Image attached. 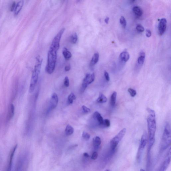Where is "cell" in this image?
<instances>
[{
  "label": "cell",
  "mask_w": 171,
  "mask_h": 171,
  "mask_svg": "<svg viewBox=\"0 0 171 171\" xmlns=\"http://www.w3.org/2000/svg\"><path fill=\"white\" fill-rule=\"evenodd\" d=\"M78 37L77 34L76 33L72 34L70 37V41L72 43L75 44L78 40Z\"/></svg>",
  "instance_id": "26"
},
{
  "label": "cell",
  "mask_w": 171,
  "mask_h": 171,
  "mask_svg": "<svg viewBox=\"0 0 171 171\" xmlns=\"http://www.w3.org/2000/svg\"><path fill=\"white\" fill-rule=\"evenodd\" d=\"M82 137L85 140H88L90 138V134L87 132H83L82 134Z\"/></svg>",
  "instance_id": "30"
},
{
  "label": "cell",
  "mask_w": 171,
  "mask_h": 171,
  "mask_svg": "<svg viewBox=\"0 0 171 171\" xmlns=\"http://www.w3.org/2000/svg\"><path fill=\"white\" fill-rule=\"evenodd\" d=\"M133 11L136 16H141L143 14V12L142 9L137 6H136L133 8Z\"/></svg>",
  "instance_id": "23"
},
{
  "label": "cell",
  "mask_w": 171,
  "mask_h": 171,
  "mask_svg": "<svg viewBox=\"0 0 171 171\" xmlns=\"http://www.w3.org/2000/svg\"><path fill=\"white\" fill-rule=\"evenodd\" d=\"M120 22L123 28H125L126 27L127 25V22L124 17H123V16H121V17L120 19Z\"/></svg>",
  "instance_id": "27"
},
{
  "label": "cell",
  "mask_w": 171,
  "mask_h": 171,
  "mask_svg": "<svg viewBox=\"0 0 171 171\" xmlns=\"http://www.w3.org/2000/svg\"><path fill=\"white\" fill-rule=\"evenodd\" d=\"M99 58V55L98 53H96L94 54L91 61L90 66L93 67L98 62Z\"/></svg>",
  "instance_id": "14"
},
{
  "label": "cell",
  "mask_w": 171,
  "mask_h": 171,
  "mask_svg": "<svg viewBox=\"0 0 171 171\" xmlns=\"http://www.w3.org/2000/svg\"><path fill=\"white\" fill-rule=\"evenodd\" d=\"M82 109L84 112L89 113L91 111V110L87 107L83 105L82 107Z\"/></svg>",
  "instance_id": "34"
},
{
  "label": "cell",
  "mask_w": 171,
  "mask_h": 171,
  "mask_svg": "<svg viewBox=\"0 0 171 171\" xmlns=\"http://www.w3.org/2000/svg\"><path fill=\"white\" fill-rule=\"evenodd\" d=\"M98 157V154L97 152H95L92 156V159L94 160H95Z\"/></svg>",
  "instance_id": "33"
},
{
  "label": "cell",
  "mask_w": 171,
  "mask_h": 171,
  "mask_svg": "<svg viewBox=\"0 0 171 171\" xmlns=\"http://www.w3.org/2000/svg\"><path fill=\"white\" fill-rule=\"evenodd\" d=\"M140 171H145L144 169H141L140 170Z\"/></svg>",
  "instance_id": "41"
},
{
  "label": "cell",
  "mask_w": 171,
  "mask_h": 171,
  "mask_svg": "<svg viewBox=\"0 0 171 171\" xmlns=\"http://www.w3.org/2000/svg\"><path fill=\"white\" fill-rule=\"evenodd\" d=\"M167 20L162 18L160 21L158 26V33L159 35H162L165 32L166 28Z\"/></svg>",
  "instance_id": "8"
},
{
  "label": "cell",
  "mask_w": 171,
  "mask_h": 171,
  "mask_svg": "<svg viewBox=\"0 0 171 171\" xmlns=\"http://www.w3.org/2000/svg\"><path fill=\"white\" fill-rule=\"evenodd\" d=\"M23 5V1H20L16 5L15 10V16H17L21 11Z\"/></svg>",
  "instance_id": "16"
},
{
  "label": "cell",
  "mask_w": 171,
  "mask_h": 171,
  "mask_svg": "<svg viewBox=\"0 0 171 171\" xmlns=\"http://www.w3.org/2000/svg\"><path fill=\"white\" fill-rule=\"evenodd\" d=\"M101 139L98 136H96L93 139V145L95 147H98L101 144Z\"/></svg>",
  "instance_id": "24"
},
{
  "label": "cell",
  "mask_w": 171,
  "mask_h": 171,
  "mask_svg": "<svg viewBox=\"0 0 171 171\" xmlns=\"http://www.w3.org/2000/svg\"><path fill=\"white\" fill-rule=\"evenodd\" d=\"M74 132V128L70 125H67L65 130V133L67 136L72 135Z\"/></svg>",
  "instance_id": "21"
},
{
  "label": "cell",
  "mask_w": 171,
  "mask_h": 171,
  "mask_svg": "<svg viewBox=\"0 0 171 171\" xmlns=\"http://www.w3.org/2000/svg\"><path fill=\"white\" fill-rule=\"evenodd\" d=\"M14 113H15V107L14 105L11 104L9 107L8 116V119L11 120L14 117Z\"/></svg>",
  "instance_id": "17"
},
{
  "label": "cell",
  "mask_w": 171,
  "mask_h": 171,
  "mask_svg": "<svg viewBox=\"0 0 171 171\" xmlns=\"http://www.w3.org/2000/svg\"><path fill=\"white\" fill-rule=\"evenodd\" d=\"M136 29L139 32H143L144 31V28L141 24H139L137 25Z\"/></svg>",
  "instance_id": "31"
},
{
  "label": "cell",
  "mask_w": 171,
  "mask_h": 171,
  "mask_svg": "<svg viewBox=\"0 0 171 171\" xmlns=\"http://www.w3.org/2000/svg\"><path fill=\"white\" fill-rule=\"evenodd\" d=\"M56 51L50 49L48 54V61L46 72L49 74H52L54 71L57 59Z\"/></svg>",
  "instance_id": "3"
},
{
  "label": "cell",
  "mask_w": 171,
  "mask_h": 171,
  "mask_svg": "<svg viewBox=\"0 0 171 171\" xmlns=\"http://www.w3.org/2000/svg\"><path fill=\"white\" fill-rule=\"evenodd\" d=\"M93 118L96 120L101 126H102L104 122V120L101 114L99 112H95L93 115Z\"/></svg>",
  "instance_id": "13"
},
{
  "label": "cell",
  "mask_w": 171,
  "mask_h": 171,
  "mask_svg": "<svg viewBox=\"0 0 171 171\" xmlns=\"http://www.w3.org/2000/svg\"><path fill=\"white\" fill-rule=\"evenodd\" d=\"M151 32L150 30L147 29L146 30V36L147 37H149L151 36Z\"/></svg>",
  "instance_id": "37"
},
{
  "label": "cell",
  "mask_w": 171,
  "mask_h": 171,
  "mask_svg": "<svg viewBox=\"0 0 171 171\" xmlns=\"http://www.w3.org/2000/svg\"><path fill=\"white\" fill-rule=\"evenodd\" d=\"M109 20V18L108 17H106V18L105 20V22L106 24H107L108 23Z\"/></svg>",
  "instance_id": "39"
},
{
  "label": "cell",
  "mask_w": 171,
  "mask_h": 171,
  "mask_svg": "<svg viewBox=\"0 0 171 171\" xmlns=\"http://www.w3.org/2000/svg\"><path fill=\"white\" fill-rule=\"evenodd\" d=\"M64 84L66 87H68L69 86V79L67 77H65L64 79Z\"/></svg>",
  "instance_id": "32"
},
{
  "label": "cell",
  "mask_w": 171,
  "mask_h": 171,
  "mask_svg": "<svg viewBox=\"0 0 171 171\" xmlns=\"http://www.w3.org/2000/svg\"><path fill=\"white\" fill-rule=\"evenodd\" d=\"M58 102V97L57 95L55 93H54L52 95L50 101V107L51 108L54 109L56 107Z\"/></svg>",
  "instance_id": "9"
},
{
  "label": "cell",
  "mask_w": 171,
  "mask_h": 171,
  "mask_svg": "<svg viewBox=\"0 0 171 171\" xmlns=\"http://www.w3.org/2000/svg\"><path fill=\"white\" fill-rule=\"evenodd\" d=\"M83 155H84V156L86 158H88L89 157V155L88 154V153H84L83 154Z\"/></svg>",
  "instance_id": "40"
},
{
  "label": "cell",
  "mask_w": 171,
  "mask_h": 171,
  "mask_svg": "<svg viewBox=\"0 0 171 171\" xmlns=\"http://www.w3.org/2000/svg\"><path fill=\"white\" fill-rule=\"evenodd\" d=\"M117 96V93L115 91H114L111 95L110 103L112 106L114 107L115 105Z\"/></svg>",
  "instance_id": "19"
},
{
  "label": "cell",
  "mask_w": 171,
  "mask_h": 171,
  "mask_svg": "<svg viewBox=\"0 0 171 171\" xmlns=\"http://www.w3.org/2000/svg\"><path fill=\"white\" fill-rule=\"evenodd\" d=\"M16 5V3H15V2H14V3H13V4H12V6H11V9H10V10H11V12H13V11H14V10H15Z\"/></svg>",
  "instance_id": "36"
},
{
  "label": "cell",
  "mask_w": 171,
  "mask_h": 171,
  "mask_svg": "<svg viewBox=\"0 0 171 171\" xmlns=\"http://www.w3.org/2000/svg\"><path fill=\"white\" fill-rule=\"evenodd\" d=\"M70 69H71V67L70 66H66L65 67V70L66 72L69 71Z\"/></svg>",
  "instance_id": "38"
},
{
  "label": "cell",
  "mask_w": 171,
  "mask_h": 171,
  "mask_svg": "<svg viewBox=\"0 0 171 171\" xmlns=\"http://www.w3.org/2000/svg\"><path fill=\"white\" fill-rule=\"evenodd\" d=\"M147 133L145 132L141 137L139 149V150L140 151H143L146 146L147 142Z\"/></svg>",
  "instance_id": "10"
},
{
  "label": "cell",
  "mask_w": 171,
  "mask_h": 171,
  "mask_svg": "<svg viewBox=\"0 0 171 171\" xmlns=\"http://www.w3.org/2000/svg\"><path fill=\"white\" fill-rule=\"evenodd\" d=\"M149 115L147 117V122L148 126V137H149V151L150 150L154 144L155 139V136L156 128L155 113L151 109H147Z\"/></svg>",
  "instance_id": "1"
},
{
  "label": "cell",
  "mask_w": 171,
  "mask_h": 171,
  "mask_svg": "<svg viewBox=\"0 0 171 171\" xmlns=\"http://www.w3.org/2000/svg\"><path fill=\"white\" fill-rule=\"evenodd\" d=\"M65 28H62L55 36L50 47V49L56 51L58 50L60 48V44L61 38L65 31Z\"/></svg>",
  "instance_id": "6"
},
{
  "label": "cell",
  "mask_w": 171,
  "mask_h": 171,
  "mask_svg": "<svg viewBox=\"0 0 171 171\" xmlns=\"http://www.w3.org/2000/svg\"><path fill=\"white\" fill-rule=\"evenodd\" d=\"M36 63L32 72L29 86V92L30 93L33 92L35 89L36 83L38 81L42 62V59H40L39 57H37L36 58Z\"/></svg>",
  "instance_id": "2"
},
{
  "label": "cell",
  "mask_w": 171,
  "mask_h": 171,
  "mask_svg": "<svg viewBox=\"0 0 171 171\" xmlns=\"http://www.w3.org/2000/svg\"><path fill=\"white\" fill-rule=\"evenodd\" d=\"M17 146H18L17 144L15 145V147L12 149L11 154H10L9 163V164H8L7 171H11V168H12V162H13V157L14 156L15 151H16V150L17 149Z\"/></svg>",
  "instance_id": "12"
},
{
  "label": "cell",
  "mask_w": 171,
  "mask_h": 171,
  "mask_svg": "<svg viewBox=\"0 0 171 171\" xmlns=\"http://www.w3.org/2000/svg\"><path fill=\"white\" fill-rule=\"evenodd\" d=\"M104 74L105 77V78L106 81H109L110 79L109 73L107 71H105L104 72Z\"/></svg>",
  "instance_id": "35"
},
{
  "label": "cell",
  "mask_w": 171,
  "mask_h": 171,
  "mask_svg": "<svg viewBox=\"0 0 171 171\" xmlns=\"http://www.w3.org/2000/svg\"><path fill=\"white\" fill-rule=\"evenodd\" d=\"M145 57V54L144 52L141 51L140 53V56L138 57L137 62L138 64L142 65L144 63Z\"/></svg>",
  "instance_id": "18"
},
{
  "label": "cell",
  "mask_w": 171,
  "mask_h": 171,
  "mask_svg": "<svg viewBox=\"0 0 171 171\" xmlns=\"http://www.w3.org/2000/svg\"><path fill=\"white\" fill-rule=\"evenodd\" d=\"M105 171H109V170H106Z\"/></svg>",
  "instance_id": "42"
},
{
  "label": "cell",
  "mask_w": 171,
  "mask_h": 171,
  "mask_svg": "<svg viewBox=\"0 0 171 171\" xmlns=\"http://www.w3.org/2000/svg\"><path fill=\"white\" fill-rule=\"evenodd\" d=\"M76 97L75 94L73 93L70 94L69 96L68 97V102L70 104H72L73 103V101L76 99Z\"/></svg>",
  "instance_id": "25"
},
{
  "label": "cell",
  "mask_w": 171,
  "mask_h": 171,
  "mask_svg": "<svg viewBox=\"0 0 171 171\" xmlns=\"http://www.w3.org/2000/svg\"><path fill=\"white\" fill-rule=\"evenodd\" d=\"M129 58H130V55L127 52H123L120 55V59L123 62L127 61Z\"/></svg>",
  "instance_id": "15"
},
{
  "label": "cell",
  "mask_w": 171,
  "mask_h": 171,
  "mask_svg": "<svg viewBox=\"0 0 171 171\" xmlns=\"http://www.w3.org/2000/svg\"><path fill=\"white\" fill-rule=\"evenodd\" d=\"M95 79V75L94 73L90 74H87L85 78H84L83 83H82V87L80 89L81 92L83 93L87 88L88 86L91 84L94 81Z\"/></svg>",
  "instance_id": "7"
},
{
  "label": "cell",
  "mask_w": 171,
  "mask_h": 171,
  "mask_svg": "<svg viewBox=\"0 0 171 171\" xmlns=\"http://www.w3.org/2000/svg\"><path fill=\"white\" fill-rule=\"evenodd\" d=\"M128 92L130 94V96L132 97H134L136 95V91L135 90L133 89L132 88H129L128 89Z\"/></svg>",
  "instance_id": "29"
},
{
  "label": "cell",
  "mask_w": 171,
  "mask_h": 171,
  "mask_svg": "<svg viewBox=\"0 0 171 171\" xmlns=\"http://www.w3.org/2000/svg\"><path fill=\"white\" fill-rule=\"evenodd\" d=\"M171 152L170 151L168 157L165 160L159 171H165L168 167L171 161Z\"/></svg>",
  "instance_id": "11"
},
{
  "label": "cell",
  "mask_w": 171,
  "mask_h": 171,
  "mask_svg": "<svg viewBox=\"0 0 171 171\" xmlns=\"http://www.w3.org/2000/svg\"><path fill=\"white\" fill-rule=\"evenodd\" d=\"M126 131V128H123L111 140V148L112 152L115 151L118 144L125 136Z\"/></svg>",
  "instance_id": "5"
},
{
  "label": "cell",
  "mask_w": 171,
  "mask_h": 171,
  "mask_svg": "<svg viewBox=\"0 0 171 171\" xmlns=\"http://www.w3.org/2000/svg\"><path fill=\"white\" fill-rule=\"evenodd\" d=\"M171 134L170 126L168 123L165 124L163 134L161 145L162 149H166L170 145Z\"/></svg>",
  "instance_id": "4"
},
{
  "label": "cell",
  "mask_w": 171,
  "mask_h": 171,
  "mask_svg": "<svg viewBox=\"0 0 171 171\" xmlns=\"http://www.w3.org/2000/svg\"><path fill=\"white\" fill-rule=\"evenodd\" d=\"M63 54L65 59L68 60L70 59L72 57V55L71 53L66 48H65L64 49L63 51Z\"/></svg>",
  "instance_id": "20"
},
{
  "label": "cell",
  "mask_w": 171,
  "mask_h": 171,
  "mask_svg": "<svg viewBox=\"0 0 171 171\" xmlns=\"http://www.w3.org/2000/svg\"><path fill=\"white\" fill-rule=\"evenodd\" d=\"M110 126V122L108 119H105L104 120L103 124L101 126L105 127H109Z\"/></svg>",
  "instance_id": "28"
},
{
  "label": "cell",
  "mask_w": 171,
  "mask_h": 171,
  "mask_svg": "<svg viewBox=\"0 0 171 171\" xmlns=\"http://www.w3.org/2000/svg\"><path fill=\"white\" fill-rule=\"evenodd\" d=\"M107 101V99L106 97L102 93H100V94L97 100V102L100 103H105Z\"/></svg>",
  "instance_id": "22"
}]
</instances>
